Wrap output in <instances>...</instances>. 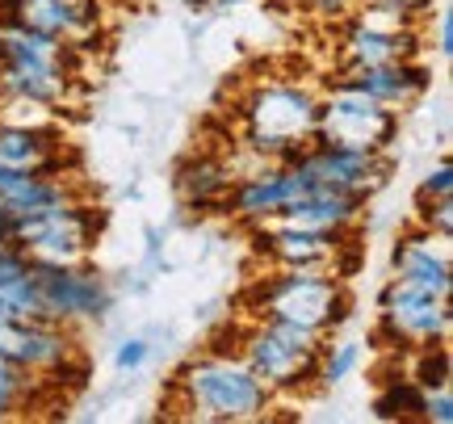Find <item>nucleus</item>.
Masks as SVG:
<instances>
[{
	"instance_id": "19",
	"label": "nucleus",
	"mask_w": 453,
	"mask_h": 424,
	"mask_svg": "<svg viewBox=\"0 0 453 424\" xmlns=\"http://www.w3.org/2000/svg\"><path fill=\"white\" fill-rule=\"evenodd\" d=\"M240 177V168L219 156V151H194L177 168V194L189 211H223L231 185Z\"/></svg>"
},
{
	"instance_id": "26",
	"label": "nucleus",
	"mask_w": 453,
	"mask_h": 424,
	"mask_svg": "<svg viewBox=\"0 0 453 424\" xmlns=\"http://www.w3.org/2000/svg\"><path fill=\"white\" fill-rule=\"evenodd\" d=\"M437 197H453V164H449V156H441V160L424 173L420 189H416V202H437Z\"/></svg>"
},
{
	"instance_id": "8",
	"label": "nucleus",
	"mask_w": 453,
	"mask_h": 424,
	"mask_svg": "<svg viewBox=\"0 0 453 424\" xmlns=\"http://www.w3.org/2000/svg\"><path fill=\"white\" fill-rule=\"evenodd\" d=\"M453 307L449 298L428 294L407 281H387L378 290V320H373V341L390 353H411L420 344L449 341Z\"/></svg>"
},
{
	"instance_id": "28",
	"label": "nucleus",
	"mask_w": 453,
	"mask_h": 424,
	"mask_svg": "<svg viewBox=\"0 0 453 424\" xmlns=\"http://www.w3.org/2000/svg\"><path fill=\"white\" fill-rule=\"evenodd\" d=\"M420 420H424V424H453V387H437V391H424Z\"/></svg>"
},
{
	"instance_id": "13",
	"label": "nucleus",
	"mask_w": 453,
	"mask_h": 424,
	"mask_svg": "<svg viewBox=\"0 0 453 424\" xmlns=\"http://www.w3.org/2000/svg\"><path fill=\"white\" fill-rule=\"evenodd\" d=\"M340 26V64L336 72L349 67H373V64H399V59H420L424 38L416 26H382L361 13H349Z\"/></svg>"
},
{
	"instance_id": "15",
	"label": "nucleus",
	"mask_w": 453,
	"mask_h": 424,
	"mask_svg": "<svg viewBox=\"0 0 453 424\" xmlns=\"http://www.w3.org/2000/svg\"><path fill=\"white\" fill-rule=\"evenodd\" d=\"M290 197H298V181H294L290 168H286V164H257L252 173H240V177H235L223 211L252 231V227H260V223L277 219Z\"/></svg>"
},
{
	"instance_id": "7",
	"label": "nucleus",
	"mask_w": 453,
	"mask_h": 424,
	"mask_svg": "<svg viewBox=\"0 0 453 424\" xmlns=\"http://www.w3.org/2000/svg\"><path fill=\"white\" fill-rule=\"evenodd\" d=\"M315 139L353 151H390L399 139V110H387L382 101L365 97L353 84L332 81L319 93Z\"/></svg>"
},
{
	"instance_id": "24",
	"label": "nucleus",
	"mask_w": 453,
	"mask_h": 424,
	"mask_svg": "<svg viewBox=\"0 0 453 424\" xmlns=\"http://www.w3.org/2000/svg\"><path fill=\"white\" fill-rule=\"evenodd\" d=\"M353 13L382 21V26H416L420 30L433 17V0H357Z\"/></svg>"
},
{
	"instance_id": "5",
	"label": "nucleus",
	"mask_w": 453,
	"mask_h": 424,
	"mask_svg": "<svg viewBox=\"0 0 453 424\" xmlns=\"http://www.w3.org/2000/svg\"><path fill=\"white\" fill-rule=\"evenodd\" d=\"M101 227H105L101 206H93L88 197H72L64 206L13 219L9 244H17L38 265H84V261H93Z\"/></svg>"
},
{
	"instance_id": "31",
	"label": "nucleus",
	"mask_w": 453,
	"mask_h": 424,
	"mask_svg": "<svg viewBox=\"0 0 453 424\" xmlns=\"http://www.w3.org/2000/svg\"><path fill=\"white\" fill-rule=\"evenodd\" d=\"M433 38H437V42H433L437 55L441 59H449L453 55V9H445V4L437 9V30H433Z\"/></svg>"
},
{
	"instance_id": "21",
	"label": "nucleus",
	"mask_w": 453,
	"mask_h": 424,
	"mask_svg": "<svg viewBox=\"0 0 453 424\" xmlns=\"http://www.w3.org/2000/svg\"><path fill=\"white\" fill-rule=\"evenodd\" d=\"M42 391H50V382L17 370L9 361H0V424L13 420V416H26V412L38 404Z\"/></svg>"
},
{
	"instance_id": "23",
	"label": "nucleus",
	"mask_w": 453,
	"mask_h": 424,
	"mask_svg": "<svg viewBox=\"0 0 453 424\" xmlns=\"http://www.w3.org/2000/svg\"><path fill=\"white\" fill-rule=\"evenodd\" d=\"M420 404H424L420 387L407 374H395L382 378V387L373 395V416L378 420H411V416H420Z\"/></svg>"
},
{
	"instance_id": "11",
	"label": "nucleus",
	"mask_w": 453,
	"mask_h": 424,
	"mask_svg": "<svg viewBox=\"0 0 453 424\" xmlns=\"http://www.w3.org/2000/svg\"><path fill=\"white\" fill-rule=\"evenodd\" d=\"M34 265V278H38V294H42V315L55 324L81 328V324H97L113 311V290L110 281L101 278L93 265Z\"/></svg>"
},
{
	"instance_id": "30",
	"label": "nucleus",
	"mask_w": 453,
	"mask_h": 424,
	"mask_svg": "<svg viewBox=\"0 0 453 424\" xmlns=\"http://www.w3.org/2000/svg\"><path fill=\"white\" fill-rule=\"evenodd\" d=\"M357 0H303V9H307L315 21H327V26H336V21H344V17L353 13Z\"/></svg>"
},
{
	"instance_id": "27",
	"label": "nucleus",
	"mask_w": 453,
	"mask_h": 424,
	"mask_svg": "<svg viewBox=\"0 0 453 424\" xmlns=\"http://www.w3.org/2000/svg\"><path fill=\"white\" fill-rule=\"evenodd\" d=\"M420 206V227L437 231L445 240H453V197H437V202H416Z\"/></svg>"
},
{
	"instance_id": "6",
	"label": "nucleus",
	"mask_w": 453,
	"mask_h": 424,
	"mask_svg": "<svg viewBox=\"0 0 453 424\" xmlns=\"http://www.w3.org/2000/svg\"><path fill=\"white\" fill-rule=\"evenodd\" d=\"M0 361L42 378L55 391L64 382H84L88 374L76 328L55 320H0Z\"/></svg>"
},
{
	"instance_id": "1",
	"label": "nucleus",
	"mask_w": 453,
	"mask_h": 424,
	"mask_svg": "<svg viewBox=\"0 0 453 424\" xmlns=\"http://www.w3.org/2000/svg\"><path fill=\"white\" fill-rule=\"evenodd\" d=\"M273 404L277 395L252 374V366L226 349L189 358L173 374V391H168V408L202 424H252L265 420Z\"/></svg>"
},
{
	"instance_id": "29",
	"label": "nucleus",
	"mask_w": 453,
	"mask_h": 424,
	"mask_svg": "<svg viewBox=\"0 0 453 424\" xmlns=\"http://www.w3.org/2000/svg\"><path fill=\"white\" fill-rule=\"evenodd\" d=\"M147 353H151V344L143 341V336H127V341L118 344V353H113V366L127 374V370H139L147 361Z\"/></svg>"
},
{
	"instance_id": "10",
	"label": "nucleus",
	"mask_w": 453,
	"mask_h": 424,
	"mask_svg": "<svg viewBox=\"0 0 453 424\" xmlns=\"http://www.w3.org/2000/svg\"><path fill=\"white\" fill-rule=\"evenodd\" d=\"M252 240H257V257L269 269H332L349 281L357 265V244H349L353 235L298 227L286 219H269L252 227Z\"/></svg>"
},
{
	"instance_id": "18",
	"label": "nucleus",
	"mask_w": 453,
	"mask_h": 424,
	"mask_svg": "<svg viewBox=\"0 0 453 424\" xmlns=\"http://www.w3.org/2000/svg\"><path fill=\"white\" fill-rule=\"evenodd\" d=\"M365 202L361 194H340V189H307V194L290 197L277 219L298 223V227L315 231H336V235H357L361 219H365Z\"/></svg>"
},
{
	"instance_id": "14",
	"label": "nucleus",
	"mask_w": 453,
	"mask_h": 424,
	"mask_svg": "<svg viewBox=\"0 0 453 424\" xmlns=\"http://www.w3.org/2000/svg\"><path fill=\"white\" fill-rule=\"evenodd\" d=\"M0 164L17 173H67L72 151H67L64 131L50 118L0 114Z\"/></svg>"
},
{
	"instance_id": "17",
	"label": "nucleus",
	"mask_w": 453,
	"mask_h": 424,
	"mask_svg": "<svg viewBox=\"0 0 453 424\" xmlns=\"http://www.w3.org/2000/svg\"><path fill=\"white\" fill-rule=\"evenodd\" d=\"M336 81L361 89L365 97L382 101L387 110H407L433 89V72L420 59H399V64H373V67H349L336 72Z\"/></svg>"
},
{
	"instance_id": "9",
	"label": "nucleus",
	"mask_w": 453,
	"mask_h": 424,
	"mask_svg": "<svg viewBox=\"0 0 453 424\" xmlns=\"http://www.w3.org/2000/svg\"><path fill=\"white\" fill-rule=\"evenodd\" d=\"M286 168L298 181V194H307V189H340V194L373 197L387 185L395 164H390V151H353V147L311 139L294 160H286Z\"/></svg>"
},
{
	"instance_id": "4",
	"label": "nucleus",
	"mask_w": 453,
	"mask_h": 424,
	"mask_svg": "<svg viewBox=\"0 0 453 424\" xmlns=\"http://www.w3.org/2000/svg\"><path fill=\"white\" fill-rule=\"evenodd\" d=\"M319 344L324 336L311 328L252 315V324L240 332L235 353L273 395H307L319 387Z\"/></svg>"
},
{
	"instance_id": "3",
	"label": "nucleus",
	"mask_w": 453,
	"mask_h": 424,
	"mask_svg": "<svg viewBox=\"0 0 453 424\" xmlns=\"http://www.w3.org/2000/svg\"><path fill=\"white\" fill-rule=\"evenodd\" d=\"M248 311L332 336L349 320V281L332 269H269L248 286Z\"/></svg>"
},
{
	"instance_id": "22",
	"label": "nucleus",
	"mask_w": 453,
	"mask_h": 424,
	"mask_svg": "<svg viewBox=\"0 0 453 424\" xmlns=\"http://www.w3.org/2000/svg\"><path fill=\"white\" fill-rule=\"evenodd\" d=\"M407 370L403 374L420 387V391H437V387H453V358L445 341H433V344H420L407 353Z\"/></svg>"
},
{
	"instance_id": "25",
	"label": "nucleus",
	"mask_w": 453,
	"mask_h": 424,
	"mask_svg": "<svg viewBox=\"0 0 453 424\" xmlns=\"http://www.w3.org/2000/svg\"><path fill=\"white\" fill-rule=\"evenodd\" d=\"M361 344L357 341H332V336H324V344H319V387H336V382H344V378H353L357 370H361Z\"/></svg>"
},
{
	"instance_id": "2",
	"label": "nucleus",
	"mask_w": 453,
	"mask_h": 424,
	"mask_svg": "<svg viewBox=\"0 0 453 424\" xmlns=\"http://www.w3.org/2000/svg\"><path fill=\"white\" fill-rule=\"evenodd\" d=\"M319 93L303 81H257L235 105L240 147L257 164H286L315 139Z\"/></svg>"
},
{
	"instance_id": "34",
	"label": "nucleus",
	"mask_w": 453,
	"mask_h": 424,
	"mask_svg": "<svg viewBox=\"0 0 453 424\" xmlns=\"http://www.w3.org/2000/svg\"><path fill=\"white\" fill-rule=\"evenodd\" d=\"M235 4H248V0H211V9H235Z\"/></svg>"
},
{
	"instance_id": "32",
	"label": "nucleus",
	"mask_w": 453,
	"mask_h": 424,
	"mask_svg": "<svg viewBox=\"0 0 453 424\" xmlns=\"http://www.w3.org/2000/svg\"><path fill=\"white\" fill-rule=\"evenodd\" d=\"M17 252H21L17 244H9V240H0V265H9V261L17 257Z\"/></svg>"
},
{
	"instance_id": "12",
	"label": "nucleus",
	"mask_w": 453,
	"mask_h": 424,
	"mask_svg": "<svg viewBox=\"0 0 453 424\" xmlns=\"http://www.w3.org/2000/svg\"><path fill=\"white\" fill-rule=\"evenodd\" d=\"M0 17L88 50L105 30V0H0Z\"/></svg>"
},
{
	"instance_id": "16",
	"label": "nucleus",
	"mask_w": 453,
	"mask_h": 424,
	"mask_svg": "<svg viewBox=\"0 0 453 424\" xmlns=\"http://www.w3.org/2000/svg\"><path fill=\"white\" fill-rule=\"evenodd\" d=\"M390 265H395V281H407V286H420L428 294L453 298V252H449V240L437 235V231L416 223V231L399 235V244L390 252Z\"/></svg>"
},
{
	"instance_id": "33",
	"label": "nucleus",
	"mask_w": 453,
	"mask_h": 424,
	"mask_svg": "<svg viewBox=\"0 0 453 424\" xmlns=\"http://www.w3.org/2000/svg\"><path fill=\"white\" fill-rule=\"evenodd\" d=\"M13 235V219H9V211L0 206V240H9Z\"/></svg>"
},
{
	"instance_id": "20",
	"label": "nucleus",
	"mask_w": 453,
	"mask_h": 424,
	"mask_svg": "<svg viewBox=\"0 0 453 424\" xmlns=\"http://www.w3.org/2000/svg\"><path fill=\"white\" fill-rule=\"evenodd\" d=\"M0 320H47L42 294L26 252H17L9 265H0Z\"/></svg>"
}]
</instances>
